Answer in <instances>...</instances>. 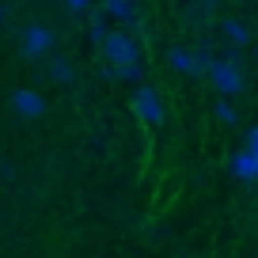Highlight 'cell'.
<instances>
[{
    "label": "cell",
    "instance_id": "cell-1",
    "mask_svg": "<svg viewBox=\"0 0 258 258\" xmlns=\"http://www.w3.org/2000/svg\"><path fill=\"white\" fill-rule=\"evenodd\" d=\"M205 76H209L213 88L220 91V99L243 95V61H239V49L228 46L220 57H209V64H205Z\"/></svg>",
    "mask_w": 258,
    "mask_h": 258
},
{
    "label": "cell",
    "instance_id": "cell-6",
    "mask_svg": "<svg viewBox=\"0 0 258 258\" xmlns=\"http://www.w3.org/2000/svg\"><path fill=\"white\" fill-rule=\"evenodd\" d=\"M19 49H23L27 57H46L49 49H53V31L42 23H31L23 31V38H19Z\"/></svg>",
    "mask_w": 258,
    "mask_h": 258
},
{
    "label": "cell",
    "instance_id": "cell-7",
    "mask_svg": "<svg viewBox=\"0 0 258 258\" xmlns=\"http://www.w3.org/2000/svg\"><path fill=\"white\" fill-rule=\"evenodd\" d=\"M228 171H232L239 182H254L258 178V148H239V152L228 156Z\"/></svg>",
    "mask_w": 258,
    "mask_h": 258
},
{
    "label": "cell",
    "instance_id": "cell-3",
    "mask_svg": "<svg viewBox=\"0 0 258 258\" xmlns=\"http://www.w3.org/2000/svg\"><path fill=\"white\" fill-rule=\"evenodd\" d=\"M129 110L137 114L145 125H160L163 121V99H160V91L152 88V84H133V91H129Z\"/></svg>",
    "mask_w": 258,
    "mask_h": 258
},
{
    "label": "cell",
    "instance_id": "cell-9",
    "mask_svg": "<svg viewBox=\"0 0 258 258\" xmlns=\"http://www.w3.org/2000/svg\"><path fill=\"white\" fill-rule=\"evenodd\" d=\"M103 16H106V19H121V23H129V19L137 16V4H133V0H103Z\"/></svg>",
    "mask_w": 258,
    "mask_h": 258
},
{
    "label": "cell",
    "instance_id": "cell-16",
    "mask_svg": "<svg viewBox=\"0 0 258 258\" xmlns=\"http://www.w3.org/2000/svg\"><path fill=\"white\" fill-rule=\"evenodd\" d=\"M202 4H205V8H217V4H220V0H202Z\"/></svg>",
    "mask_w": 258,
    "mask_h": 258
},
{
    "label": "cell",
    "instance_id": "cell-12",
    "mask_svg": "<svg viewBox=\"0 0 258 258\" xmlns=\"http://www.w3.org/2000/svg\"><path fill=\"white\" fill-rule=\"evenodd\" d=\"M73 64H69V57H49V80H61V84H69L73 80Z\"/></svg>",
    "mask_w": 258,
    "mask_h": 258
},
{
    "label": "cell",
    "instance_id": "cell-11",
    "mask_svg": "<svg viewBox=\"0 0 258 258\" xmlns=\"http://www.w3.org/2000/svg\"><path fill=\"white\" fill-rule=\"evenodd\" d=\"M88 12H91V8H88ZM106 31H110V27H106V16H103V8H99V12H91V16H88V38L99 46V42L106 38Z\"/></svg>",
    "mask_w": 258,
    "mask_h": 258
},
{
    "label": "cell",
    "instance_id": "cell-13",
    "mask_svg": "<svg viewBox=\"0 0 258 258\" xmlns=\"http://www.w3.org/2000/svg\"><path fill=\"white\" fill-rule=\"evenodd\" d=\"M64 4H69V12H76V16H84V12H88L91 4H95V0H64Z\"/></svg>",
    "mask_w": 258,
    "mask_h": 258
},
{
    "label": "cell",
    "instance_id": "cell-14",
    "mask_svg": "<svg viewBox=\"0 0 258 258\" xmlns=\"http://www.w3.org/2000/svg\"><path fill=\"white\" fill-rule=\"evenodd\" d=\"M243 148H258V129L247 125V133H243Z\"/></svg>",
    "mask_w": 258,
    "mask_h": 258
},
{
    "label": "cell",
    "instance_id": "cell-8",
    "mask_svg": "<svg viewBox=\"0 0 258 258\" xmlns=\"http://www.w3.org/2000/svg\"><path fill=\"white\" fill-rule=\"evenodd\" d=\"M220 38L232 49H247L250 46V27L243 19H220Z\"/></svg>",
    "mask_w": 258,
    "mask_h": 258
},
{
    "label": "cell",
    "instance_id": "cell-2",
    "mask_svg": "<svg viewBox=\"0 0 258 258\" xmlns=\"http://www.w3.org/2000/svg\"><path fill=\"white\" fill-rule=\"evenodd\" d=\"M99 49H103V73L114 80V73L118 69H125V64H137V61H145V53H141V46H137V38L129 31H106V38L99 42Z\"/></svg>",
    "mask_w": 258,
    "mask_h": 258
},
{
    "label": "cell",
    "instance_id": "cell-10",
    "mask_svg": "<svg viewBox=\"0 0 258 258\" xmlns=\"http://www.w3.org/2000/svg\"><path fill=\"white\" fill-rule=\"evenodd\" d=\"M213 118H217L224 129H235V125H239V110H235L232 99H217V106H213Z\"/></svg>",
    "mask_w": 258,
    "mask_h": 258
},
{
    "label": "cell",
    "instance_id": "cell-5",
    "mask_svg": "<svg viewBox=\"0 0 258 258\" xmlns=\"http://www.w3.org/2000/svg\"><path fill=\"white\" fill-rule=\"evenodd\" d=\"M8 103H12V110H16L19 118H27V121H34V118L46 114V99H42V91H34V88H16L8 95Z\"/></svg>",
    "mask_w": 258,
    "mask_h": 258
},
{
    "label": "cell",
    "instance_id": "cell-4",
    "mask_svg": "<svg viewBox=\"0 0 258 258\" xmlns=\"http://www.w3.org/2000/svg\"><path fill=\"white\" fill-rule=\"evenodd\" d=\"M209 49H186V46H171L167 49V64L178 76H202L205 64H209Z\"/></svg>",
    "mask_w": 258,
    "mask_h": 258
},
{
    "label": "cell",
    "instance_id": "cell-15",
    "mask_svg": "<svg viewBox=\"0 0 258 258\" xmlns=\"http://www.w3.org/2000/svg\"><path fill=\"white\" fill-rule=\"evenodd\" d=\"M4 23H8V12H4V8H0V27H4Z\"/></svg>",
    "mask_w": 258,
    "mask_h": 258
}]
</instances>
